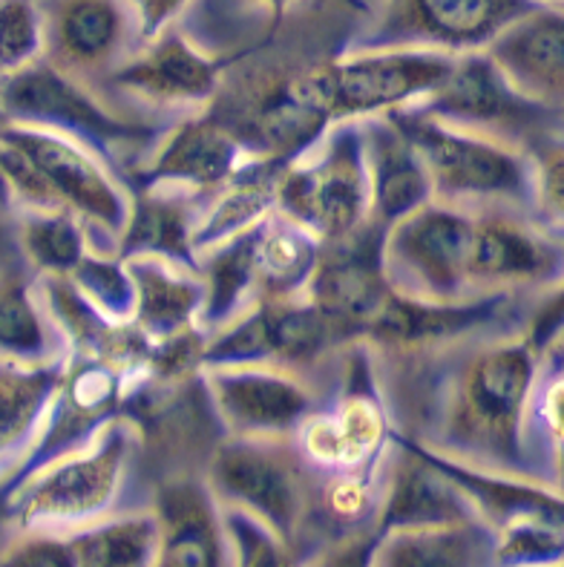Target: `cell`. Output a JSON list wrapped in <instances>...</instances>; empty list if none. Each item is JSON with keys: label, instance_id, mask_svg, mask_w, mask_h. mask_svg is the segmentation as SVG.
<instances>
[{"label": "cell", "instance_id": "cell-1", "mask_svg": "<svg viewBox=\"0 0 564 567\" xmlns=\"http://www.w3.org/2000/svg\"><path fill=\"white\" fill-rule=\"evenodd\" d=\"M447 354L452 363L432 389L435 406L423 410L429 426L414 441L470 467L544 482L530 458L542 354L524 334L455 343Z\"/></svg>", "mask_w": 564, "mask_h": 567}, {"label": "cell", "instance_id": "cell-2", "mask_svg": "<svg viewBox=\"0 0 564 567\" xmlns=\"http://www.w3.org/2000/svg\"><path fill=\"white\" fill-rule=\"evenodd\" d=\"M0 118L7 124L52 130L84 144L124 185L144 162V153H151L167 130L115 113L113 104L55 70L43 55L0 79Z\"/></svg>", "mask_w": 564, "mask_h": 567}, {"label": "cell", "instance_id": "cell-3", "mask_svg": "<svg viewBox=\"0 0 564 567\" xmlns=\"http://www.w3.org/2000/svg\"><path fill=\"white\" fill-rule=\"evenodd\" d=\"M205 478L219 504H236L263 518L300 561L320 536L317 489L322 473L308 464L294 439L225 435L207 458Z\"/></svg>", "mask_w": 564, "mask_h": 567}, {"label": "cell", "instance_id": "cell-4", "mask_svg": "<svg viewBox=\"0 0 564 567\" xmlns=\"http://www.w3.org/2000/svg\"><path fill=\"white\" fill-rule=\"evenodd\" d=\"M142 458V430L130 415L115 417L84 450L61 455L21 484L3 489V511L18 527L93 525L119 511L133 464Z\"/></svg>", "mask_w": 564, "mask_h": 567}, {"label": "cell", "instance_id": "cell-5", "mask_svg": "<svg viewBox=\"0 0 564 567\" xmlns=\"http://www.w3.org/2000/svg\"><path fill=\"white\" fill-rule=\"evenodd\" d=\"M386 115L412 138L427 162L435 199L466 210L507 205L536 214V158L530 151L443 124L418 107Z\"/></svg>", "mask_w": 564, "mask_h": 567}, {"label": "cell", "instance_id": "cell-6", "mask_svg": "<svg viewBox=\"0 0 564 567\" xmlns=\"http://www.w3.org/2000/svg\"><path fill=\"white\" fill-rule=\"evenodd\" d=\"M277 210L315 230L322 243L349 237L372 219L360 118L335 122L306 156L286 165L277 187Z\"/></svg>", "mask_w": 564, "mask_h": 567}, {"label": "cell", "instance_id": "cell-7", "mask_svg": "<svg viewBox=\"0 0 564 567\" xmlns=\"http://www.w3.org/2000/svg\"><path fill=\"white\" fill-rule=\"evenodd\" d=\"M139 372H124L93 354L72 352L61 381L43 410L38 430L21 455L3 470L0 493L21 484L61 455L84 450L110 421L127 415L130 389Z\"/></svg>", "mask_w": 564, "mask_h": 567}, {"label": "cell", "instance_id": "cell-8", "mask_svg": "<svg viewBox=\"0 0 564 567\" xmlns=\"http://www.w3.org/2000/svg\"><path fill=\"white\" fill-rule=\"evenodd\" d=\"M536 7L533 0H369L349 50H486Z\"/></svg>", "mask_w": 564, "mask_h": 567}, {"label": "cell", "instance_id": "cell-9", "mask_svg": "<svg viewBox=\"0 0 564 567\" xmlns=\"http://www.w3.org/2000/svg\"><path fill=\"white\" fill-rule=\"evenodd\" d=\"M475 216L432 199L383 234V271L392 291L412 300H470V251Z\"/></svg>", "mask_w": 564, "mask_h": 567}, {"label": "cell", "instance_id": "cell-10", "mask_svg": "<svg viewBox=\"0 0 564 567\" xmlns=\"http://www.w3.org/2000/svg\"><path fill=\"white\" fill-rule=\"evenodd\" d=\"M412 107L443 124L484 133L530 153L544 138H556V110L524 95L486 50L455 55L447 81Z\"/></svg>", "mask_w": 564, "mask_h": 567}, {"label": "cell", "instance_id": "cell-11", "mask_svg": "<svg viewBox=\"0 0 564 567\" xmlns=\"http://www.w3.org/2000/svg\"><path fill=\"white\" fill-rule=\"evenodd\" d=\"M472 216L470 297L547 295L564 280V237L542 216L507 205Z\"/></svg>", "mask_w": 564, "mask_h": 567}, {"label": "cell", "instance_id": "cell-12", "mask_svg": "<svg viewBox=\"0 0 564 567\" xmlns=\"http://www.w3.org/2000/svg\"><path fill=\"white\" fill-rule=\"evenodd\" d=\"M315 374L317 369L250 363L205 369V383L228 435L294 439L331 401Z\"/></svg>", "mask_w": 564, "mask_h": 567}, {"label": "cell", "instance_id": "cell-13", "mask_svg": "<svg viewBox=\"0 0 564 567\" xmlns=\"http://www.w3.org/2000/svg\"><path fill=\"white\" fill-rule=\"evenodd\" d=\"M43 58L104 99L107 81L144 47L130 0H38ZM107 101V99H104Z\"/></svg>", "mask_w": 564, "mask_h": 567}, {"label": "cell", "instance_id": "cell-14", "mask_svg": "<svg viewBox=\"0 0 564 567\" xmlns=\"http://www.w3.org/2000/svg\"><path fill=\"white\" fill-rule=\"evenodd\" d=\"M326 317L308 302L297 300H259L222 329L211 331L205 343V369L214 367H271L320 369L326 354L337 352Z\"/></svg>", "mask_w": 564, "mask_h": 567}, {"label": "cell", "instance_id": "cell-15", "mask_svg": "<svg viewBox=\"0 0 564 567\" xmlns=\"http://www.w3.org/2000/svg\"><path fill=\"white\" fill-rule=\"evenodd\" d=\"M0 136L35 162L61 208L75 210L86 230H101L104 254L119 251L130 216V190L93 151L61 133L23 124H3Z\"/></svg>", "mask_w": 564, "mask_h": 567}, {"label": "cell", "instance_id": "cell-16", "mask_svg": "<svg viewBox=\"0 0 564 567\" xmlns=\"http://www.w3.org/2000/svg\"><path fill=\"white\" fill-rule=\"evenodd\" d=\"M455 55L441 50H346L329 61L331 118H369L435 93Z\"/></svg>", "mask_w": 564, "mask_h": 567}, {"label": "cell", "instance_id": "cell-17", "mask_svg": "<svg viewBox=\"0 0 564 567\" xmlns=\"http://www.w3.org/2000/svg\"><path fill=\"white\" fill-rule=\"evenodd\" d=\"M383 225L369 219L349 237L322 243L306 297L340 346L363 340L392 297L383 271Z\"/></svg>", "mask_w": 564, "mask_h": 567}, {"label": "cell", "instance_id": "cell-18", "mask_svg": "<svg viewBox=\"0 0 564 567\" xmlns=\"http://www.w3.org/2000/svg\"><path fill=\"white\" fill-rule=\"evenodd\" d=\"M228 61L230 55L202 50L176 23L144 43L122 70L113 72L104 99L110 104V93H115L133 95L142 104H158V107L211 104L219 93Z\"/></svg>", "mask_w": 564, "mask_h": 567}, {"label": "cell", "instance_id": "cell-19", "mask_svg": "<svg viewBox=\"0 0 564 567\" xmlns=\"http://www.w3.org/2000/svg\"><path fill=\"white\" fill-rule=\"evenodd\" d=\"M250 153L211 110L185 115L167 127L142 165L127 176L130 187L173 185L193 194L214 196L236 171L250 162Z\"/></svg>", "mask_w": 564, "mask_h": 567}, {"label": "cell", "instance_id": "cell-20", "mask_svg": "<svg viewBox=\"0 0 564 567\" xmlns=\"http://www.w3.org/2000/svg\"><path fill=\"white\" fill-rule=\"evenodd\" d=\"M151 511L158 522L162 567L234 565L222 525V504L205 475L171 473L153 484Z\"/></svg>", "mask_w": 564, "mask_h": 567}, {"label": "cell", "instance_id": "cell-21", "mask_svg": "<svg viewBox=\"0 0 564 567\" xmlns=\"http://www.w3.org/2000/svg\"><path fill=\"white\" fill-rule=\"evenodd\" d=\"M211 196L187 187H130V216L119 239V257H162L182 268L199 271L193 230L199 225Z\"/></svg>", "mask_w": 564, "mask_h": 567}, {"label": "cell", "instance_id": "cell-22", "mask_svg": "<svg viewBox=\"0 0 564 567\" xmlns=\"http://www.w3.org/2000/svg\"><path fill=\"white\" fill-rule=\"evenodd\" d=\"M360 127L372 185V223L389 228L435 199V187L412 138L389 115L360 118Z\"/></svg>", "mask_w": 564, "mask_h": 567}, {"label": "cell", "instance_id": "cell-23", "mask_svg": "<svg viewBox=\"0 0 564 567\" xmlns=\"http://www.w3.org/2000/svg\"><path fill=\"white\" fill-rule=\"evenodd\" d=\"M486 52L524 95L547 107L564 104V9L536 7L495 38Z\"/></svg>", "mask_w": 564, "mask_h": 567}, {"label": "cell", "instance_id": "cell-24", "mask_svg": "<svg viewBox=\"0 0 564 567\" xmlns=\"http://www.w3.org/2000/svg\"><path fill=\"white\" fill-rule=\"evenodd\" d=\"M23 266L14 262L0 271V363L52 367L64 360L66 338Z\"/></svg>", "mask_w": 564, "mask_h": 567}, {"label": "cell", "instance_id": "cell-25", "mask_svg": "<svg viewBox=\"0 0 564 567\" xmlns=\"http://www.w3.org/2000/svg\"><path fill=\"white\" fill-rule=\"evenodd\" d=\"M136 280V326L151 340H165L199 326L205 280L199 271L182 268L162 257L124 259Z\"/></svg>", "mask_w": 564, "mask_h": 567}, {"label": "cell", "instance_id": "cell-26", "mask_svg": "<svg viewBox=\"0 0 564 567\" xmlns=\"http://www.w3.org/2000/svg\"><path fill=\"white\" fill-rule=\"evenodd\" d=\"M286 165L274 158H250L211 196L199 225L193 230L196 254L254 228L277 208V187Z\"/></svg>", "mask_w": 564, "mask_h": 567}, {"label": "cell", "instance_id": "cell-27", "mask_svg": "<svg viewBox=\"0 0 564 567\" xmlns=\"http://www.w3.org/2000/svg\"><path fill=\"white\" fill-rule=\"evenodd\" d=\"M499 533L486 522L398 530L378 539L372 565L380 567H466L495 565Z\"/></svg>", "mask_w": 564, "mask_h": 567}, {"label": "cell", "instance_id": "cell-28", "mask_svg": "<svg viewBox=\"0 0 564 567\" xmlns=\"http://www.w3.org/2000/svg\"><path fill=\"white\" fill-rule=\"evenodd\" d=\"M322 239L306 225L294 223L277 208L257 230V297L259 300H297L320 262Z\"/></svg>", "mask_w": 564, "mask_h": 567}, {"label": "cell", "instance_id": "cell-29", "mask_svg": "<svg viewBox=\"0 0 564 567\" xmlns=\"http://www.w3.org/2000/svg\"><path fill=\"white\" fill-rule=\"evenodd\" d=\"M257 230L254 228L199 251V274L205 280V302L199 311V329L207 334L230 323L250 309L257 297Z\"/></svg>", "mask_w": 564, "mask_h": 567}, {"label": "cell", "instance_id": "cell-30", "mask_svg": "<svg viewBox=\"0 0 564 567\" xmlns=\"http://www.w3.org/2000/svg\"><path fill=\"white\" fill-rule=\"evenodd\" d=\"M75 567L156 565L158 522L153 511H122L70 533Z\"/></svg>", "mask_w": 564, "mask_h": 567}, {"label": "cell", "instance_id": "cell-31", "mask_svg": "<svg viewBox=\"0 0 564 567\" xmlns=\"http://www.w3.org/2000/svg\"><path fill=\"white\" fill-rule=\"evenodd\" d=\"M14 239L23 262L41 277H70L81 259L93 251L84 219L70 208L27 210L14 225Z\"/></svg>", "mask_w": 564, "mask_h": 567}, {"label": "cell", "instance_id": "cell-32", "mask_svg": "<svg viewBox=\"0 0 564 567\" xmlns=\"http://www.w3.org/2000/svg\"><path fill=\"white\" fill-rule=\"evenodd\" d=\"M61 363L52 367H18L0 363V461L21 455L32 441L47 403L61 381Z\"/></svg>", "mask_w": 564, "mask_h": 567}, {"label": "cell", "instance_id": "cell-33", "mask_svg": "<svg viewBox=\"0 0 564 567\" xmlns=\"http://www.w3.org/2000/svg\"><path fill=\"white\" fill-rule=\"evenodd\" d=\"M70 280L110 320L130 323L136 317V280L119 254L90 251L70 274Z\"/></svg>", "mask_w": 564, "mask_h": 567}, {"label": "cell", "instance_id": "cell-34", "mask_svg": "<svg viewBox=\"0 0 564 567\" xmlns=\"http://www.w3.org/2000/svg\"><path fill=\"white\" fill-rule=\"evenodd\" d=\"M222 525H225L234 565L279 567L294 561V554L288 550L286 542L279 539L277 533L254 513L243 511L236 504H222Z\"/></svg>", "mask_w": 564, "mask_h": 567}, {"label": "cell", "instance_id": "cell-35", "mask_svg": "<svg viewBox=\"0 0 564 567\" xmlns=\"http://www.w3.org/2000/svg\"><path fill=\"white\" fill-rule=\"evenodd\" d=\"M43 55V14L38 0H0V79Z\"/></svg>", "mask_w": 564, "mask_h": 567}, {"label": "cell", "instance_id": "cell-36", "mask_svg": "<svg viewBox=\"0 0 564 567\" xmlns=\"http://www.w3.org/2000/svg\"><path fill=\"white\" fill-rule=\"evenodd\" d=\"M495 565H564V527L542 518L501 527Z\"/></svg>", "mask_w": 564, "mask_h": 567}, {"label": "cell", "instance_id": "cell-37", "mask_svg": "<svg viewBox=\"0 0 564 567\" xmlns=\"http://www.w3.org/2000/svg\"><path fill=\"white\" fill-rule=\"evenodd\" d=\"M533 421L542 439L551 444V482L564 493V369L551 378H539Z\"/></svg>", "mask_w": 564, "mask_h": 567}, {"label": "cell", "instance_id": "cell-38", "mask_svg": "<svg viewBox=\"0 0 564 567\" xmlns=\"http://www.w3.org/2000/svg\"><path fill=\"white\" fill-rule=\"evenodd\" d=\"M536 158V214L564 230V138H544L533 147Z\"/></svg>", "mask_w": 564, "mask_h": 567}, {"label": "cell", "instance_id": "cell-39", "mask_svg": "<svg viewBox=\"0 0 564 567\" xmlns=\"http://www.w3.org/2000/svg\"><path fill=\"white\" fill-rule=\"evenodd\" d=\"M0 561L14 567H75V554H72L70 536H58V533L41 530V527H32V530L27 527L3 550Z\"/></svg>", "mask_w": 564, "mask_h": 567}, {"label": "cell", "instance_id": "cell-40", "mask_svg": "<svg viewBox=\"0 0 564 567\" xmlns=\"http://www.w3.org/2000/svg\"><path fill=\"white\" fill-rule=\"evenodd\" d=\"M142 27L144 43L153 41L167 27H176L182 14L193 7V0H130Z\"/></svg>", "mask_w": 564, "mask_h": 567}, {"label": "cell", "instance_id": "cell-41", "mask_svg": "<svg viewBox=\"0 0 564 567\" xmlns=\"http://www.w3.org/2000/svg\"><path fill=\"white\" fill-rule=\"evenodd\" d=\"M239 3H245L248 9L259 12V18H265V32H268V41H271L279 29H283V23H286L288 12H291L294 7L306 3V0H239ZM346 3L363 9V12L369 14V0H346Z\"/></svg>", "mask_w": 564, "mask_h": 567}, {"label": "cell", "instance_id": "cell-42", "mask_svg": "<svg viewBox=\"0 0 564 567\" xmlns=\"http://www.w3.org/2000/svg\"><path fill=\"white\" fill-rule=\"evenodd\" d=\"M14 262H23L21 248H18V239H14V228H7L0 223V271Z\"/></svg>", "mask_w": 564, "mask_h": 567}, {"label": "cell", "instance_id": "cell-43", "mask_svg": "<svg viewBox=\"0 0 564 567\" xmlns=\"http://www.w3.org/2000/svg\"><path fill=\"white\" fill-rule=\"evenodd\" d=\"M556 138H564V104L556 107Z\"/></svg>", "mask_w": 564, "mask_h": 567}, {"label": "cell", "instance_id": "cell-44", "mask_svg": "<svg viewBox=\"0 0 564 567\" xmlns=\"http://www.w3.org/2000/svg\"><path fill=\"white\" fill-rule=\"evenodd\" d=\"M533 3H539V7H562L564 0H533Z\"/></svg>", "mask_w": 564, "mask_h": 567}, {"label": "cell", "instance_id": "cell-45", "mask_svg": "<svg viewBox=\"0 0 564 567\" xmlns=\"http://www.w3.org/2000/svg\"><path fill=\"white\" fill-rule=\"evenodd\" d=\"M558 9H564V3H562V7H558Z\"/></svg>", "mask_w": 564, "mask_h": 567}]
</instances>
